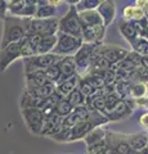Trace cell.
<instances>
[{
  "mask_svg": "<svg viewBox=\"0 0 148 154\" xmlns=\"http://www.w3.org/2000/svg\"><path fill=\"white\" fill-rule=\"evenodd\" d=\"M3 37L0 42V49L8 46L13 42L22 41L27 36V22L28 18H21L8 13L3 19Z\"/></svg>",
  "mask_w": 148,
  "mask_h": 154,
  "instance_id": "cell-1",
  "label": "cell"
},
{
  "mask_svg": "<svg viewBox=\"0 0 148 154\" xmlns=\"http://www.w3.org/2000/svg\"><path fill=\"white\" fill-rule=\"evenodd\" d=\"M59 30V19H39V18H28L27 22V36H52L57 35Z\"/></svg>",
  "mask_w": 148,
  "mask_h": 154,
  "instance_id": "cell-2",
  "label": "cell"
},
{
  "mask_svg": "<svg viewBox=\"0 0 148 154\" xmlns=\"http://www.w3.org/2000/svg\"><path fill=\"white\" fill-rule=\"evenodd\" d=\"M58 32L83 38V25H81L79 12L75 5H70L68 11L59 19Z\"/></svg>",
  "mask_w": 148,
  "mask_h": 154,
  "instance_id": "cell-3",
  "label": "cell"
},
{
  "mask_svg": "<svg viewBox=\"0 0 148 154\" xmlns=\"http://www.w3.org/2000/svg\"><path fill=\"white\" fill-rule=\"evenodd\" d=\"M57 37H58V40H57V45L53 53L61 57H74L84 44V40L81 37H75L62 32L57 33Z\"/></svg>",
  "mask_w": 148,
  "mask_h": 154,
  "instance_id": "cell-4",
  "label": "cell"
},
{
  "mask_svg": "<svg viewBox=\"0 0 148 154\" xmlns=\"http://www.w3.org/2000/svg\"><path fill=\"white\" fill-rule=\"evenodd\" d=\"M63 57H61L54 53H49V54H41V55H35L31 58H25L23 59V66H25V73H30L37 69H46L49 67L58 64L59 60Z\"/></svg>",
  "mask_w": 148,
  "mask_h": 154,
  "instance_id": "cell-5",
  "label": "cell"
},
{
  "mask_svg": "<svg viewBox=\"0 0 148 154\" xmlns=\"http://www.w3.org/2000/svg\"><path fill=\"white\" fill-rule=\"evenodd\" d=\"M21 114L28 131H31L34 135H41V130L45 121V113L37 108H25L21 109Z\"/></svg>",
  "mask_w": 148,
  "mask_h": 154,
  "instance_id": "cell-6",
  "label": "cell"
},
{
  "mask_svg": "<svg viewBox=\"0 0 148 154\" xmlns=\"http://www.w3.org/2000/svg\"><path fill=\"white\" fill-rule=\"evenodd\" d=\"M21 50H22V42H13L8 46L0 49V72L5 71L9 64H12L14 60L21 58Z\"/></svg>",
  "mask_w": 148,
  "mask_h": 154,
  "instance_id": "cell-7",
  "label": "cell"
},
{
  "mask_svg": "<svg viewBox=\"0 0 148 154\" xmlns=\"http://www.w3.org/2000/svg\"><path fill=\"white\" fill-rule=\"evenodd\" d=\"M97 53L101 57L106 58V59L112 66L118 64L122 59H125V58L128 57V54H129V51L125 50L121 46H117V45H103V44L99 45Z\"/></svg>",
  "mask_w": 148,
  "mask_h": 154,
  "instance_id": "cell-8",
  "label": "cell"
},
{
  "mask_svg": "<svg viewBox=\"0 0 148 154\" xmlns=\"http://www.w3.org/2000/svg\"><path fill=\"white\" fill-rule=\"evenodd\" d=\"M63 127V117L55 112V110H50V112L45 113V121L44 126L41 130V136H53L59 130Z\"/></svg>",
  "mask_w": 148,
  "mask_h": 154,
  "instance_id": "cell-9",
  "label": "cell"
},
{
  "mask_svg": "<svg viewBox=\"0 0 148 154\" xmlns=\"http://www.w3.org/2000/svg\"><path fill=\"white\" fill-rule=\"evenodd\" d=\"M58 67L61 69V79L57 84L62 82V81H66V80H70V79H72L74 76L79 75L76 62L74 59V57H71V55L62 58L58 63Z\"/></svg>",
  "mask_w": 148,
  "mask_h": 154,
  "instance_id": "cell-10",
  "label": "cell"
},
{
  "mask_svg": "<svg viewBox=\"0 0 148 154\" xmlns=\"http://www.w3.org/2000/svg\"><path fill=\"white\" fill-rule=\"evenodd\" d=\"M106 26H88L83 27V40L88 44H102Z\"/></svg>",
  "mask_w": 148,
  "mask_h": 154,
  "instance_id": "cell-11",
  "label": "cell"
},
{
  "mask_svg": "<svg viewBox=\"0 0 148 154\" xmlns=\"http://www.w3.org/2000/svg\"><path fill=\"white\" fill-rule=\"evenodd\" d=\"M94 128H97V127L89 119H85V121L76 123L70 130V141H76V140H80V139H85Z\"/></svg>",
  "mask_w": 148,
  "mask_h": 154,
  "instance_id": "cell-12",
  "label": "cell"
},
{
  "mask_svg": "<svg viewBox=\"0 0 148 154\" xmlns=\"http://www.w3.org/2000/svg\"><path fill=\"white\" fill-rule=\"evenodd\" d=\"M97 11L101 14L106 27H108L115 21V18H116V5H115L113 0H103Z\"/></svg>",
  "mask_w": 148,
  "mask_h": 154,
  "instance_id": "cell-13",
  "label": "cell"
},
{
  "mask_svg": "<svg viewBox=\"0 0 148 154\" xmlns=\"http://www.w3.org/2000/svg\"><path fill=\"white\" fill-rule=\"evenodd\" d=\"M26 76V90H32L39 86H43L48 82H50L46 77V73L44 69H37L30 73H25Z\"/></svg>",
  "mask_w": 148,
  "mask_h": 154,
  "instance_id": "cell-14",
  "label": "cell"
},
{
  "mask_svg": "<svg viewBox=\"0 0 148 154\" xmlns=\"http://www.w3.org/2000/svg\"><path fill=\"white\" fill-rule=\"evenodd\" d=\"M118 31H120V33L124 36V38H125L130 45L137 40L138 37H140L135 22H133V21H125V19L121 21L120 23H118Z\"/></svg>",
  "mask_w": 148,
  "mask_h": 154,
  "instance_id": "cell-15",
  "label": "cell"
},
{
  "mask_svg": "<svg viewBox=\"0 0 148 154\" xmlns=\"http://www.w3.org/2000/svg\"><path fill=\"white\" fill-rule=\"evenodd\" d=\"M40 36L36 35H31V36H26L22 42V50H21V58H31L37 55V44H39Z\"/></svg>",
  "mask_w": 148,
  "mask_h": 154,
  "instance_id": "cell-16",
  "label": "cell"
},
{
  "mask_svg": "<svg viewBox=\"0 0 148 154\" xmlns=\"http://www.w3.org/2000/svg\"><path fill=\"white\" fill-rule=\"evenodd\" d=\"M84 140H85V144H87L88 149L102 145V144L107 141V131H104L102 127H97V128H94Z\"/></svg>",
  "mask_w": 148,
  "mask_h": 154,
  "instance_id": "cell-17",
  "label": "cell"
},
{
  "mask_svg": "<svg viewBox=\"0 0 148 154\" xmlns=\"http://www.w3.org/2000/svg\"><path fill=\"white\" fill-rule=\"evenodd\" d=\"M80 16V21L83 27H88V26H102L104 25L103 19L101 17V14L98 13V11H84V12H79Z\"/></svg>",
  "mask_w": 148,
  "mask_h": 154,
  "instance_id": "cell-18",
  "label": "cell"
},
{
  "mask_svg": "<svg viewBox=\"0 0 148 154\" xmlns=\"http://www.w3.org/2000/svg\"><path fill=\"white\" fill-rule=\"evenodd\" d=\"M45 100L46 99L37 98V96H34L32 94L28 93L27 90H25L22 94V98H21V109L37 108V109L43 110V108H44V105H45Z\"/></svg>",
  "mask_w": 148,
  "mask_h": 154,
  "instance_id": "cell-19",
  "label": "cell"
},
{
  "mask_svg": "<svg viewBox=\"0 0 148 154\" xmlns=\"http://www.w3.org/2000/svg\"><path fill=\"white\" fill-rule=\"evenodd\" d=\"M57 40H58L57 35H52V36H40L39 44H37V55L53 53L54 48H55V45H57Z\"/></svg>",
  "mask_w": 148,
  "mask_h": 154,
  "instance_id": "cell-20",
  "label": "cell"
},
{
  "mask_svg": "<svg viewBox=\"0 0 148 154\" xmlns=\"http://www.w3.org/2000/svg\"><path fill=\"white\" fill-rule=\"evenodd\" d=\"M126 139L134 152H140L148 146V135L147 134L139 132V134H134V135H126Z\"/></svg>",
  "mask_w": 148,
  "mask_h": 154,
  "instance_id": "cell-21",
  "label": "cell"
},
{
  "mask_svg": "<svg viewBox=\"0 0 148 154\" xmlns=\"http://www.w3.org/2000/svg\"><path fill=\"white\" fill-rule=\"evenodd\" d=\"M79 77H80V75H76L70 80H66V81H62L59 84H55V91L59 93L63 98H67V96L77 88Z\"/></svg>",
  "mask_w": 148,
  "mask_h": 154,
  "instance_id": "cell-22",
  "label": "cell"
},
{
  "mask_svg": "<svg viewBox=\"0 0 148 154\" xmlns=\"http://www.w3.org/2000/svg\"><path fill=\"white\" fill-rule=\"evenodd\" d=\"M122 14H124V19L125 21H139V19H142L143 17L146 16V12L143 11V9L138 8L137 5H126L125 8H124L122 11Z\"/></svg>",
  "mask_w": 148,
  "mask_h": 154,
  "instance_id": "cell-23",
  "label": "cell"
},
{
  "mask_svg": "<svg viewBox=\"0 0 148 154\" xmlns=\"http://www.w3.org/2000/svg\"><path fill=\"white\" fill-rule=\"evenodd\" d=\"M131 82V81H130ZM148 91V86L146 82H140V81H135V82L130 84V98L134 100L143 99Z\"/></svg>",
  "mask_w": 148,
  "mask_h": 154,
  "instance_id": "cell-24",
  "label": "cell"
},
{
  "mask_svg": "<svg viewBox=\"0 0 148 154\" xmlns=\"http://www.w3.org/2000/svg\"><path fill=\"white\" fill-rule=\"evenodd\" d=\"M30 94H32L34 96H37V98H43V99H46L49 98L55 91V84L53 82H48L43 86H39L36 89H32V90H27Z\"/></svg>",
  "mask_w": 148,
  "mask_h": 154,
  "instance_id": "cell-25",
  "label": "cell"
},
{
  "mask_svg": "<svg viewBox=\"0 0 148 154\" xmlns=\"http://www.w3.org/2000/svg\"><path fill=\"white\" fill-rule=\"evenodd\" d=\"M57 9H58V8L50 5V4H46V5H41V7L37 8V12H36L35 18H39V19L55 18Z\"/></svg>",
  "mask_w": 148,
  "mask_h": 154,
  "instance_id": "cell-26",
  "label": "cell"
},
{
  "mask_svg": "<svg viewBox=\"0 0 148 154\" xmlns=\"http://www.w3.org/2000/svg\"><path fill=\"white\" fill-rule=\"evenodd\" d=\"M66 99H67L75 108H76V107H81V105H85V104H87V96H85L83 93H81V91H80L77 88H76Z\"/></svg>",
  "mask_w": 148,
  "mask_h": 154,
  "instance_id": "cell-27",
  "label": "cell"
},
{
  "mask_svg": "<svg viewBox=\"0 0 148 154\" xmlns=\"http://www.w3.org/2000/svg\"><path fill=\"white\" fill-rule=\"evenodd\" d=\"M103 0H80L76 4V9L77 12H84V11H97L98 7L102 4Z\"/></svg>",
  "mask_w": 148,
  "mask_h": 154,
  "instance_id": "cell-28",
  "label": "cell"
},
{
  "mask_svg": "<svg viewBox=\"0 0 148 154\" xmlns=\"http://www.w3.org/2000/svg\"><path fill=\"white\" fill-rule=\"evenodd\" d=\"M74 109H75V107H74V105L71 104L66 98H65L63 100H61V102L57 104V107L54 108L55 112L58 113L61 117H63V118L67 117V116H70L71 113L74 112Z\"/></svg>",
  "mask_w": 148,
  "mask_h": 154,
  "instance_id": "cell-29",
  "label": "cell"
},
{
  "mask_svg": "<svg viewBox=\"0 0 148 154\" xmlns=\"http://www.w3.org/2000/svg\"><path fill=\"white\" fill-rule=\"evenodd\" d=\"M131 48H133V51L138 53L142 57L148 55V40L146 37H138L131 44Z\"/></svg>",
  "mask_w": 148,
  "mask_h": 154,
  "instance_id": "cell-30",
  "label": "cell"
},
{
  "mask_svg": "<svg viewBox=\"0 0 148 154\" xmlns=\"http://www.w3.org/2000/svg\"><path fill=\"white\" fill-rule=\"evenodd\" d=\"M77 89L83 93L85 96H89L90 94H93L97 89H94L92 85L89 84V81L85 79L84 76H80L79 77V82H77Z\"/></svg>",
  "mask_w": 148,
  "mask_h": 154,
  "instance_id": "cell-31",
  "label": "cell"
},
{
  "mask_svg": "<svg viewBox=\"0 0 148 154\" xmlns=\"http://www.w3.org/2000/svg\"><path fill=\"white\" fill-rule=\"evenodd\" d=\"M45 73H46L48 80H49L50 82H53V84H57L59 81V79H61V69H59L58 64H54V66L49 67V68H46Z\"/></svg>",
  "mask_w": 148,
  "mask_h": 154,
  "instance_id": "cell-32",
  "label": "cell"
},
{
  "mask_svg": "<svg viewBox=\"0 0 148 154\" xmlns=\"http://www.w3.org/2000/svg\"><path fill=\"white\" fill-rule=\"evenodd\" d=\"M70 130L71 128L62 127L55 135L52 136V139H54L55 141H70Z\"/></svg>",
  "mask_w": 148,
  "mask_h": 154,
  "instance_id": "cell-33",
  "label": "cell"
},
{
  "mask_svg": "<svg viewBox=\"0 0 148 154\" xmlns=\"http://www.w3.org/2000/svg\"><path fill=\"white\" fill-rule=\"evenodd\" d=\"M8 3L7 0H0V19H4L8 16Z\"/></svg>",
  "mask_w": 148,
  "mask_h": 154,
  "instance_id": "cell-34",
  "label": "cell"
},
{
  "mask_svg": "<svg viewBox=\"0 0 148 154\" xmlns=\"http://www.w3.org/2000/svg\"><path fill=\"white\" fill-rule=\"evenodd\" d=\"M139 123H140V126L143 128H146L148 130V109L146 110V112H143L140 114V117H139Z\"/></svg>",
  "mask_w": 148,
  "mask_h": 154,
  "instance_id": "cell-35",
  "label": "cell"
},
{
  "mask_svg": "<svg viewBox=\"0 0 148 154\" xmlns=\"http://www.w3.org/2000/svg\"><path fill=\"white\" fill-rule=\"evenodd\" d=\"M135 5L138 8L143 9L146 13L148 12V0H135Z\"/></svg>",
  "mask_w": 148,
  "mask_h": 154,
  "instance_id": "cell-36",
  "label": "cell"
},
{
  "mask_svg": "<svg viewBox=\"0 0 148 154\" xmlns=\"http://www.w3.org/2000/svg\"><path fill=\"white\" fill-rule=\"evenodd\" d=\"M7 3H8V9H9V8H13V7L21 5V4L25 3V0H7Z\"/></svg>",
  "mask_w": 148,
  "mask_h": 154,
  "instance_id": "cell-37",
  "label": "cell"
},
{
  "mask_svg": "<svg viewBox=\"0 0 148 154\" xmlns=\"http://www.w3.org/2000/svg\"><path fill=\"white\" fill-rule=\"evenodd\" d=\"M65 3H66V0H48V4H50V5H53L55 8L62 7Z\"/></svg>",
  "mask_w": 148,
  "mask_h": 154,
  "instance_id": "cell-38",
  "label": "cell"
},
{
  "mask_svg": "<svg viewBox=\"0 0 148 154\" xmlns=\"http://www.w3.org/2000/svg\"><path fill=\"white\" fill-rule=\"evenodd\" d=\"M48 4V0H37V5L41 7V5H46Z\"/></svg>",
  "mask_w": 148,
  "mask_h": 154,
  "instance_id": "cell-39",
  "label": "cell"
},
{
  "mask_svg": "<svg viewBox=\"0 0 148 154\" xmlns=\"http://www.w3.org/2000/svg\"><path fill=\"white\" fill-rule=\"evenodd\" d=\"M146 17H147V21H148V12L146 13Z\"/></svg>",
  "mask_w": 148,
  "mask_h": 154,
  "instance_id": "cell-40",
  "label": "cell"
}]
</instances>
